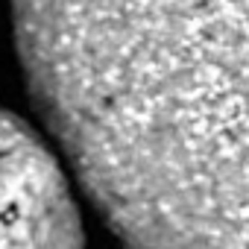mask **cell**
<instances>
[{"label": "cell", "instance_id": "cell-2", "mask_svg": "<svg viewBox=\"0 0 249 249\" xmlns=\"http://www.w3.org/2000/svg\"><path fill=\"white\" fill-rule=\"evenodd\" d=\"M0 249H82L73 196L53 153L0 108Z\"/></svg>", "mask_w": 249, "mask_h": 249}, {"label": "cell", "instance_id": "cell-1", "mask_svg": "<svg viewBox=\"0 0 249 249\" xmlns=\"http://www.w3.org/2000/svg\"><path fill=\"white\" fill-rule=\"evenodd\" d=\"M15 36L129 249H249V0H15Z\"/></svg>", "mask_w": 249, "mask_h": 249}]
</instances>
